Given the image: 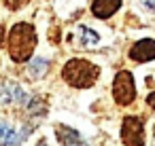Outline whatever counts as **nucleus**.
Segmentation results:
<instances>
[{"label": "nucleus", "instance_id": "f257e3e1", "mask_svg": "<svg viewBox=\"0 0 155 146\" xmlns=\"http://www.w3.org/2000/svg\"><path fill=\"white\" fill-rule=\"evenodd\" d=\"M36 47V30L30 24H15L9 34V53L11 59L21 64L28 62Z\"/></svg>", "mask_w": 155, "mask_h": 146}, {"label": "nucleus", "instance_id": "f03ea898", "mask_svg": "<svg viewBox=\"0 0 155 146\" xmlns=\"http://www.w3.org/2000/svg\"><path fill=\"white\" fill-rule=\"evenodd\" d=\"M100 76V68L89 62V59H70L62 68V78L77 89H87L91 87Z\"/></svg>", "mask_w": 155, "mask_h": 146}, {"label": "nucleus", "instance_id": "7ed1b4c3", "mask_svg": "<svg viewBox=\"0 0 155 146\" xmlns=\"http://www.w3.org/2000/svg\"><path fill=\"white\" fill-rule=\"evenodd\" d=\"M113 97L119 106H127L134 102L136 97V85H134V76L127 70L117 72L115 83H113Z\"/></svg>", "mask_w": 155, "mask_h": 146}, {"label": "nucleus", "instance_id": "20e7f679", "mask_svg": "<svg viewBox=\"0 0 155 146\" xmlns=\"http://www.w3.org/2000/svg\"><path fill=\"white\" fill-rule=\"evenodd\" d=\"M121 142L123 146H144V127L142 119L125 116L121 123Z\"/></svg>", "mask_w": 155, "mask_h": 146}, {"label": "nucleus", "instance_id": "39448f33", "mask_svg": "<svg viewBox=\"0 0 155 146\" xmlns=\"http://www.w3.org/2000/svg\"><path fill=\"white\" fill-rule=\"evenodd\" d=\"M130 59H134V62H138V64H144V62L155 59V40H153V38H142V40H138V43L130 49Z\"/></svg>", "mask_w": 155, "mask_h": 146}, {"label": "nucleus", "instance_id": "423d86ee", "mask_svg": "<svg viewBox=\"0 0 155 146\" xmlns=\"http://www.w3.org/2000/svg\"><path fill=\"white\" fill-rule=\"evenodd\" d=\"M55 129H58L55 135H58V140H60L62 146H89V144L81 138V133H79L77 129H72V127H68V125H58Z\"/></svg>", "mask_w": 155, "mask_h": 146}, {"label": "nucleus", "instance_id": "0eeeda50", "mask_svg": "<svg viewBox=\"0 0 155 146\" xmlns=\"http://www.w3.org/2000/svg\"><path fill=\"white\" fill-rule=\"evenodd\" d=\"M121 7V0H94L91 2V13L98 19H108L113 17Z\"/></svg>", "mask_w": 155, "mask_h": 146}, {"label": "nucleus", "instance_id": "6e6552de", "mask_svg": "<svg viewBox=\"0 0 155 146\" xmlns=\"http://www.w3.org/2000/svg\"><path fill=\"white\" fill-rule=\"evenodd\" d=\"M24 100H26V93H24V89L17 83H5V85H0V104H9V102L21 104Z\"/></svg>", "mask_w": 155, "mask_h": 146}, {"label": "nucleus", "instance_id": "1a4fd4ad", "mask_svg": "<svg viewBox=\"0 0 155 146\" xmlns=\"http://www.w3.org/2000/svg\"><path fill=\"white\" fill-rule=\"evenodd\" d=\"M77 34H79V45L81 47H94V45H98L100 43V36L91 30V28H87V26H81L79 30H77Z\"/></svg>", "mask_w": 155, "mask_h": 146}, {"label": "nucleus", "instance_id": "9d476101", "mask_svg": "<svg viewBox=\"0 0 155 146\" xmlns=\"http://www.w3.org/2000/svg\"><path fill=\"white\" fill-rule=\"evenodd\" d=\"M49 68V64H47V59H43V57H36L32 64H30V74L34 76V78H38V76H43L45 74V70Z\"/></svg>", "mask_w": 155, "mask_h": 146}, {"label": "nucleus", "instance_id": "9b49d317", "mask_svg": "<svg viewBox=\"0 0 155 146\" xmlns=\"http://www.w3.org/2000/svg\"><path fill=\"white\" fill-rule=\"evenodd\" d=\"M13 133V127L5 121V119H0V146H2L7 140H9V135Z\"/></svg>", "mask_w": 155, "mask_h": 146}, {"label": "nucleus", "instance_id": "f8f14e48", "mask_svg": "<svg viewBox=\"0 0 155 146\" xmlns=\"http://www.w3.org/2000/svg\"><path fill=\"white\" fill-rule=\"evenodd\" d=\"M5 2V7L7 9H11V11H17V9H21V7H26L30 0H2Z\"/></svg>", "mask_w": 155, "mask_h": 146}, {"label": "nucleus", "instance_id": "ddd939ff", "mask_svg": "<svg viewBox=\"0 0 155 146\" xmlns=\"http://www.w3.org/2000/svg\"><path fill=\"white\" fill-rule=\"evenodd\" d=\"M147 102H149V106H151V108L155 110V91H153V93H149V97H147Z\"/></svg>", "mask_w": 155, "mask_h": 146}, {"label": "nucleus", "instance_id": "4468645a", "mask_svg": "<svg viewBox=\"0 0 155 146\" xmlns=\"http://www.w3.org/2000/svg\"><path fill=\"white\" fill-rule=\"evenodd\" d=\"M144 7L151 9V11H155V0H144Z\"/></svg>", "mask_w": 155, "mask_h": 146}, {"label": "nucleus", "instance_id": "2eb2a0df", "mask_svg": "<svg viewBox=\"0 0 155 146\" xmlns=\"http://www.w3.org/2000/svg\"><path fill=\"white\" fill-rule=\"evenodd\" d=\"M2 38H5V28H2V24H0V43H2Z\"/></svg>", "mask_w": 155, "mask_h": 146}, {"label": "nucleus", "instance_id": "dca6fc26", "mask_svg": "<svg viewBox=\"0 0 155 146\" xmlns=\"http://www.w3.org/2000/svg\"><path fill=\"white\" fill-rule=\"evenodd\" d=\"M36 146H47V140H45V138H43V140H38V144H36Z\"/></svg>", "mask_w": 155, "mask_h": 146}]
</instances>
